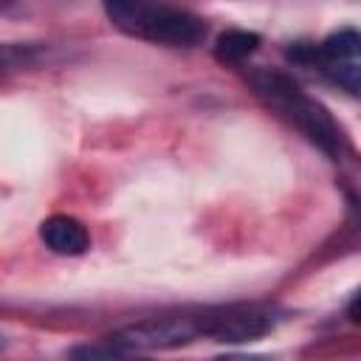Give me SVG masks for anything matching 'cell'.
Returning a JSON list of instances; mask_svg holds the SVG:
<instances>
[{
    "instance_id": "5",
    "label": "cell",
    "mask_w": 361,
    "mask_h": 361,
    "mask_svg": "<svg viewBox=\"0 0 361 361\" xmlns=\"http://www.w3.org/2000/svg\"><path fill=\"white\" fill-rule=\"evenodd\" d=\"M200 324L203 336H212L217 341H251L265 336L274 327V319L257 307H226L200 313Z\"/></svg>"
},
{
    "instance_id": "7",
    "label": "cell",
    "mask_w": 361,
    "mask_h": 361,
    "mask_svg": "<svg viewBox=\"0 0 361 361\" xmlns=\"http://www.w3.org/2000/svg\"><path fill=\"white\" fill-rule=\"evenodd\" d=\"M259 45V37L254 31H243V28H231L226 34L217 37L214 45V56L220 62H243L245 56H251Z\"/></svg>"
},
{
    "instance_id": "1",
    "label": "cell",
    "mask_w": 361,
    "mask_h": 361,
    "mask_svg": "<svg viewBox=\"0 0 361 361\" xmlns=\"http://www.w3.org/2000/svg\"><path fill=\"white\" fill-rule=\"evenodd\" d=\"M251 85L279 116H285L319 149H324L327 155L341 152V130L333 121V116L316 99H310L288 73L262 68L251 73Z\"/></svg>"
},
{
    "instance_id": "4",
    "label": "cell",
    "mask_w": 361,
    "mask_h": 361,
    "mask_svg": "<svg viewBox=\"0 0 361 361\" xmlns=\"http://www.w3.org/2000/svg\"><path fill=\"white\" fill-rule=\"evenodd\" d=\"M361 37L355 28H341L316 45V65L353 96L361 87Z\"/></svg>"
},
{
    "instance_id": "3",
    "label": "cell",
    "mask_w": 361,
    "mask_h": 361,
    "mask_svg": "<svg viewBox=\"0 0 361 361\" xmlns=\"http://www.w3.org/2000/svg\"><path fill=\"white\" fill-rule=\"evenodd\" d=\"M135 34L164 45H195L206 37V25L186 8L175 6H149L135 25Z\"/></svg>"
},
{
    "instance_id": "8",
    "label": "cell",
    "mask_w": 361,
    "mask_h": 361,
    "mask_svg": "<svg viewBox=\"0 0 361 361\" xmlns=\"http://www.w3.org/2000/svg\"><path fill=\"white\" fill-rule=\"evenodd\" d=\"M149 6H152L149 0H104V8L110 14V20L116 25L133 31V34H135V25H138V20L144 17V11Z\"/></svg>"
},
{
    "instance_id": "6",
    "label": "cell",
    "mask_w": 361,
    "mask_h": 361,
    "mask_svg": "<svg viewBox=\"0 0 361 361\" xmlns=\"http://www.w3.org/2000/svg\"><path fill=\"white\" fill-rule=\"evenodd\" d=\"M39 237L54 254H62V257H79L90 248L87 228L76 217H68V214H54V217L42 220Z\"/></svg>"
},
{
    "instance_id": "2",
    "label": "cell",
    "mask_w": 361,
    "mask_h": 361,
    "mask_svg": "<svg viewBox=\"0 0 361 361\" xmlns=\"http://www.w3.org/2000/svg\"><path fill=\"white\" fill-rule=\"evenodd\" d=\"M197 336H203L200 316H155V319H144L138 324H130V327L107 336V341L116 344L127 355V353H138V350L178 347Z\"/></svg>"
}]
</instances>
